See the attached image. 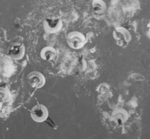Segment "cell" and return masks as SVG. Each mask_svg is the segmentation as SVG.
Here are the masks:
<instances>
[{
    "label": "cell",
    "mask_w": 150,
    "mask_h": 139,
    "mask_svg": "<svg viewBox=\"0 0 150 139\" xmlns=\"http://www.w3.org/2000/svg\"><path fill=\"white\" fill-rule=\"evenodd\" d=\"M66 41L69 47L77 50L84 46L87 42V39L82 32L79 31H72L67 35Z\"/></svg>",
    "instance_id": "obj_1"
},
{
    "label": "cell",
    "mask_w": 150,
    "mask_h": 139,
    "mask_svg": "<svg viewBox=\"0 0 150 139\" xmlns=\"http://www.w3.org/2000/svg\"><path fill=\"white\" fill-rule=\"evenodd\" d=\"M31 118L36 123H43L48 119L49 112L47 107L44 104H36L30 110Z\"/></svg>",
    "instance_id": "obj_2"
},
{
    "label": "cell",
    "mask_w": 150,
    "mask_h": 139,
    "mask_svg": "<svg viewBox=\"0 0 150 139\" xmlns=\"http://www.w3.org/2000/svg\"><path fill=\"white\" fill-rule=\"evenodd\" d=\"M25 52V46L23 43L21 42H15L8 47V55L13 60L19 61L24 58Z\"/></svg>",
    "instance_id": "obj_3"
},
{
    "label": "cell",
    "mask_w": 150,
    "mask_h": 139,
    "mask_svg": "<svg viewBox=\"0 0 150 139\" xmlns=\"http://www.w3.org/2000/svg\"><path fill=\"white\" fill-rule=\"evenodd\" d=\"M43 26L47 34H55L61 31L63 23L59 18H47L43 21Z\"/></svg>",
    "instance_id": "obj_4"
},
{
    "label": "cell",
    "mask_w": 150,
    "mask_h": 139,
    "mask_svg": "<svg viewBox=\"0 0 150 139\" xmlns=\"http://www.w3.org/2000/svg\"><path fill=\"white\" fill-rule=\"evenodd\" d=\"M27 80L31 87L36 89L43 88L46 81L43 74L37 71L30 72L27 75Z\"/></svg>",
    "instance_id": "obj_5"
},
{
    "label": "cell",
    "mask_w": 150,
    "mask_h": 139,
    "mask_svg": "<svg viewBox=\"0 0 150 139\" xmlns=\"http://www.w3.org/2000/svg\"><path fill=\"white\" fill-rule=\"evenodd\" d=\"M115 39L119 44H125L129 42L131 36L127 29L123 27H118L115 29L113 32Z\"/></svg>",
    "instance_id": "obj_6"
},
{
    "label": "cell",
    "mask_w": 150,
    "mask_h": 139,
    "mask_svg": "<svg viewBox=\"0 0 150 139\" xmlns=\"http://www.w3.org/2000/svg\"><path fill=\"white\" fill-rule=\"evenodd\" d=\"M57 52L51 46H46L42 49L40 56L42 59L46 61H52L56 58Z\"/></svg>",
    "instance_id": "obj_7"
},
{
    "label": "cell",
    "mask_w": 150,
    "mask_h": 139,
    "mask_svg": "<svg viewBox=\"0 0 150 139\" xmlns=\"http://www.w3.org/2000/svg\"><path fill=\"white\" fill-rule=\"evenodd\" d=\"M91 6L93 11L97 15H102L107 11V4L104 0H93Z\"/></svg>",
    "instance_id": "obj_8"
},
{
    "label": "cell",
    "mask_w": 150,
    "mask_h": 139,
    "mask_svg": "<svg viewBox=\"0 0 150 139\" xmlns=\"http://www.w3.org/2000/svg\"><path fill=\"white\" fill-rule=\"evenodd\" d=\"M10 94L8 91L4 88H0V103H6L9 101Z\"/></svg>",
    "instance_id": "obj_9"
}]
</instances>
